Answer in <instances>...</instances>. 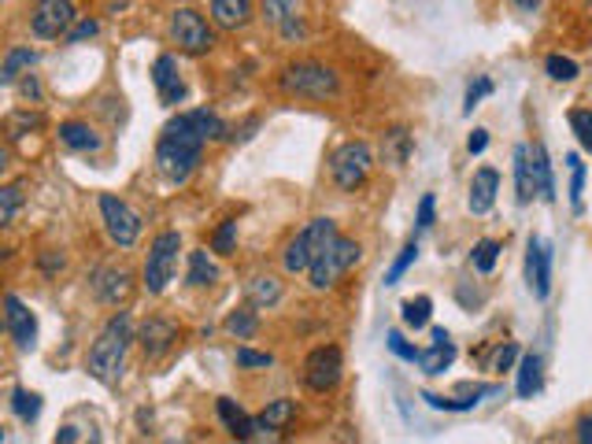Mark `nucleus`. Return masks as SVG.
Here are the masks:
<instances>
[{
	"instance_id": "obj_3",
	"label": "nucleus",
	"mask_w": 592,
	"mask_h": 444,
	"mask_svg": "<svg viewBox=\"0 0 592 444\" xmlns=\"http://www.w3.org/2000/svg\"><path fill=\"white\" fill-rule=\"evenodd\" d=\"M282 93L289 97H308V100H330L341 93V82L326 64H315V59H300V64H289L278 78Z\"/></svg>"
},
{
	"instance_id": "obj_38",
	"label": "nucleus",
	"mask_w": 592,
	"mask_h": 444,
	"mask_svg": "<svg viewBox=\"0 0 592 444\" xmlns=\"http://www.w3.org/2000/svg\"><path fill=\"white\" fill-rule=\"evenodd\" d=\"M545 70L556 78V82H574V78H578V64H574V59H567V56H548Z\"/></svg>"
},
{
	"instance_id": "obj_49",
	"label": "nucleus",
	"mask_w": 592,
	"mask_h": 444,
	"mask_svg": "<svg viewBox=\"0 0 592 444\" xmlns=\"http://www.w3.org/2000/svg\"><path fill=\"white\" fill-rule=\"evenodd\" d=\"M578 441L592 444V419H581V422H578Z\"/></svg>"
},
{
	"instance_id": "obj_43",
	"label": "nucleus",
	"mask_w": 592,
	"mask_h": 444,
	"mask_svg": "<svg viewBox=\"0 0 592 444\" xmlns=\"http://www.w3.org/2000/svg\"><path fill=\"white\" fill-rule=\"evenodd\" d=\"M489 93H493V82H489V78H478V86H471V89H467V104H463V111H467V115H471V111L478 108V100H482V97H489Z\"/></svg>"
},
{
	"instance_id": "obj_9",
	"label": "nucleus",
	"mask_w": 592,
	"mask_h": 444,
	"mask_svg": "<svg viewBox=\"0 0 592 444\" xmlns=\"http://www.w3.org/2000/svg\"><path fill=\"white\" fill-rule=\"evenodd\" d=\"M341 375H344V359H341V348L337 345H319L308 359H304V386L311 392L337 389Z\"/></svg>"
},
{
	"instance_id": "obj_13",
	"label": "nucleus",
	"mask_w": 592,
	"mask_h": 444,
	"mask_svg": "<svg viewBox=\"0 0 592 444\" xmlns=\"http://www.w3.org/2000/svg\"><path fill=\"white\" fill-rule=\"evenodd\" d=\"M4 326H8V333H12L19 352H30L37 345V319H34V311L15 297V292H8L4 297Z\"/></svg>"
},
{
	"instance_id": "obj_51",
	"label": "nucleus",
	"mask_w": 592,
	"mask_h": 444,
	"mask_svg": "<svg viewBox=\"0 0 592 444\" xmlns=\"http://www.w3.org/2000/svg\"><path fill=\"white\" fill-rule=\"evenodd\" d=\"M515 4H518V8H526V12H534V8H537V0H515Z\"/></svg>"
},
{
	"instance_id": "obj_20",
	"label": "nucleus",
	"mask_w": 592,
	"mask_h": 444,
	"mask_svg": "<svg viewBox=\"0 0 592 444\" xmlns=\"http://www.w3.org/2000/svg\"><path fill=\"white\" fill-rule=\"evenodd\" d=\"M219 419L227 422L230 437H238V441H252V437L260 433V422L252 419V415H244V411H241L230 397L219 400Z\"/></svg>"
},
{
	"instance_id": "obj_34",
	"label": "nucleus",
	"mask_w": 592,
	"mask_h": 444,
	"mask_svg": "<svg viewBox=\"0 0 592 444\" xmlns=\"http://www.w3.org/2000/svg\"><path fill=\"white\" fill-rule=\"evenodd\" d=\"M256 311H249V308H241V311H233V315L227 319V330L233 333V337L238 341H249L252 333H256Z\"/></svg>"
},
{
	"instance_id": "obj_42",
	"label": "nucleus",
	"mask_w": 592,
	"mask_h": 444,
	"mask_svg": "<svg viewBox=\"0 0 592 444\" xmlns=\"http://www.w3.org/2000/svg\"><path fill=\"white\" fill-rule=\"evenodd\" d=\"M390 352H393V356H401V359H407V363H418V352H423V348H415V345H407V341H404V333H390Z\"/></svg>"
},
{
	"instance_id": "obj_19",
	"label": "nucleus",
	"mask_w": 592,
	"mask_h": 444,
	"mask_svg": "<svg viewBox=\"0 0 592 444\" xmlns=\"http://www.w3.org/2000/svg\"><path fill=\"white\" fill-rule=\"evenodd\" d=\"M496 189H500V175H496V170L493 167L478 170L474 181H471V200H467L474 215H485V211L496 204Z\"/></svg>"
},
{
	"instance_id": "obj_30",
	"label": "nucleus",
	"mask_w": 592,
	"mask_h": 444,
	"mask_svg": "<svg viewBox=\"0 0 592 444\" xmlns=\"http://www.w3.org/2000/svg\"><path fill=\"white\" fill-rule=\"evenodd\" d=\"M216 278H219V267L208 259V252H193V256H189V286L204 289V286H211Z\"/></svg>"
},
{
	"instance_id": "obj_14",
	"label": "nucleus",
	"mask_w": 592,
	"mask_h": 444,
	"mask_svg": "<svg viewBox=\"0 0 592 444\" xmlns=\"http://www.w3.org/2000/svg\"><path fill=\"white\" fill-rule=\"evenodd\" d=\"M526 281H529V289H534L537 300H545L548 289H552V248H548L540 237H529V248H526Z\"/></svg>"
},
{
	"instance_id": "obj_21",
	"label": "nucleus",
	"mask_w": 592,
	"mask_h": 444,
	"mask_svg": "<svg viewBox=\"0 0 592 444\" xmlns=\"http://www.w3.org/2000/svg\"><path fill=\"white\" fill-rule=\"evenodd\" d=\"M211 19L219 30H241L252 19V0H211Z\"/></svg>"
},
{
	"instance_id": "obj_39",
	"label": "nucleus",
	"mask_w": 592,
	"mask_h": 444,
	"mask_svg": "<svg viewBox=\"0 0 592 444\" xmlns=\"http://www.w3.org/2000/svg\"><path fill=\"white\" fill-rule=\"evenodd\" d=\"M19 204H23V189H19V186H4V189H0V222H4V226L15 219Z\"/></svg>"
},
{
	"instance_id": "obj_44",
	"label": "nucleus",
	"mask_w": 592,
	"mask_h": 444,
	"mask_svg": "<svg viewBox=\"0 0 592 444\" xmlns=\"http://www.w3.org/2000/svg\"><path fill=\"white\" fill-rule=\"evenodd\" d=\"M97 30H100V23H97V19H81V23H78V26L70 30V34H67V42H70V45H78V42H89V37H97Z\"/></svg>"
},
{
	"instance_id": "obj_45",
	"label": "nucleus",
	"mask_w": 592,
	"mask_h": 444,
	"mask_svg": "<svg viewBox=\"0 0 592 444\" xmlns=\"http://www.w3.org/2000/svg\"><path fill=\"white\" fill-rule=\"evenodd\" d=\"M238 363L241 367H271V352H252V348H238Z\"/></svg>"
},
{
	"instance_id": "obj_26",
	"label": "nucleus",
	"mask_w": 592,
	"mask_h": 444,
	"mask_svg": "<svg viewBox=\"0 0 592 444\" xmlns=\"http://www.w3.org/2000/svg\"><path fill=\"white\" fill-rule=\"evenodd\" d=\"M293 415H296V403H293V400H274L271 408L260 411L256 422H260L263 433H282V430L293 422Z\"/></svg>"
},
{
	"instance_id": "obj_17",
	"label": "nucleus",
	"mask_w": 592,
	"mask_h": 444,
	"mask_svg": "<svg viewBox=\"0 0 592 444\" xmlns=\"http://www.w3.org/2000/svg\"><path fill=\"white\" fill-rule=\"evenodd\" d=\"M452 359H456L452 337H448L445 326H434V345L418 352V367H423V375H445L452 367Z\"/></svg>"
},
{
	"instance_id": "obj_41",
	"label": "nucleus",
	"mask_w": 592,
	"mask_h": 444,
	"mask_svg": "<svg viewBox=\"0 0 592 444\" xmlns=\"http://www.w3.org/2000/svg\"><path fill=\"white\" fill-rule=\"evenodd\" d=\"M570 200H574V208H581V189H585V164H581V156H570Z\"/></svg>"
},
{
	"instance_id": "obj_31",
	"label": "nucleus",
	"mask_w": 592,
	"mask_h": 444,
	"mask_svg": "<svg viewBox=\"0 0 592 444\" xmlns=\"http://www.w3.org/2000/svg\"><path fill=\"white\" fill-rule=\"evenodd\" d=\"M189 119H193V126L200 130L204 141H227V123L216 115V111H189Z\"/></svg>"
},
{
	"instance_id": "obj_18",
	"label": "nucleus",
	"mask_w": 592,
	"mask_h": 444,
	"mask_svg": "<svg viewBox=\"0 0 592 444\" xmlns=\"http://www.w3.org/2000/svg\"><path fill=\"white\" fill-rule=\"evenodd\" d=\"M130 270H122V267H100L97 275H94V292H97V300H105V304H122V300L130 297Z\"/></svg>"
},
{
	"instance_id": "obj_36",
	"label": "nucleus",
	"mask_w": 592,
	"mask_h": 444,
	"mask_svg": "<svg viewBox=\"0 0 592 444\" xmlns=\"http://www.w3.org/2000/svg\"><path fill=\"white\" fill-rule=\"evenodd\" d=\"M496 256H500V241H478L471 264H474V270H482V275H489V270L496 267Z\"/></svg>"
},
{
	"instance_id": "obj_35",
	"label": "nucleus",
	"mask_w": 592,
	"mask_h": 444,
	"mask_svg": "<svg viewBox=\"0 0 592 444\" xmlns=\"http://www.w3.org/2000/svg\"><path fill=\"white\" fill-rule=\"evenodd\" d=\"M415 259H418V241H407L404 252H401V256H396V264L390 267V275H385V286H396V281H401V278L407 275V267H412Z\"/></svg>"
},
{
	"instance_id": "obj_23",
	"label": "nucleus",
	"mask_w": 592,
	"mask_h": 444,
	"mask_svg": "<svg viewBox=\"0 0 592 444\" xmlns=\"http://www.w3.org/2000/svg\"><path fill=\"white\" fill-rule=\"evenodd\" d=\"M540 386H545V363H540V356H523L518 359V397L529 400V397H537Z\"/></svg>"
},
{
	"instance_id": "obj_50",
	"label": "nucleus",
	"mask_w": 592,
	"mask_h": 444,
	"mask_svg": "<svg viewBox=\"0 0 592 444\" xmlns=\"http://www.w3.org/2000/svg\"><path fill=\"white\" fill-rule=\"evenodd\" d=\"M56 441H78V433H75V426H64L56 433Z\"/></svg>"
},
{
	"instance_id": "obj_8",
	"label": "nucleus",
	"mask_w": 592,
	"mask_h": 444,
	"mask_svg": "<svg viewBox=\"0 0 592 444\" xmlns=\"http://www.w3.org/2000/svg\"><path fill=\"white\" fill-rule=\"evenodd\" d=\"M178 252H182V237L175 234V230H163V234L152 241L149 259H145V289L152 292V297L167 289V281L175 278Z\"/></svg>"
},
{
	"instance_id": "obj_11",
	"label": "nucleus",
	"mask_w": 592,
	"mask_h": 444,
	"mask_svg": "<svg viewBox=\"0 0 592 444\" xmlns=\"http://www.w3.org/2000/svg\"><path fill=\"white\" fill-rule=\"evenodd\" d=\"M75 4L70 0H37L34 12H30V30L37 37H59V34H70L75 26Z\"/></svg>"
},
{
	"instance_id": "obj_37",
	"label": "nucleus",
	"mask_w": 592,
	"mask_h": 444,
	"mask_svg": "<svg viewBox=\"0 0 592 444\" xmlns=\"http://www.w3.org/2000/svg\"><path fill=\"white\" fill-rule=\"evenodd\" d=\"M570 130L578 134V141H581V148L585 153H592V111H570Z\"/></svg>"
},
{
	"instance_id": "obj_16",
	"label": "nucleus",
	"mask_w": 592,
	"mask_h": 444,
	"mask_svg": "<svg viewBox=\"0 0 592 444\" xmlns=\"http://www.w3.org/2000/svg\"><path fill=\"white\" fill-rule=\"evenodd\" d=\"M178 341V326L171 319H149L141 326V348H145L149 359H163Z\"/></svg>"
},
{
	"instance_id": "obj_22",
	"label": "nucleus",
	"mask_w": 592,
	"mask_h": 444,
	"mask_svg": "<svg viewBox=\"0 0 592 444\" xmlns=\"http://www.w3.org/2000/svg\"><path fill=\"white\" fill-rule=\"evenodd\" d=\"M515 186H518V204H529L537 197V178H534V156L529 145L515 148Z\"/></svg>"
},
{
	"instance_id": "obj_29",
	"label": "nucleus",
	"mask_w": 592,
	"mask_h": 444,
	"mask_svg": "<svg viewBox=\"0 0 592 444\" xmlns=\"http://www.w3.org/2000/svg\"><path fill=\"white\" fill-rule=\"evenodd\" d=\"M493 392V386H474V392H467V397H459V400H448V397H434V392H423V400L430 403V408L437 411H471L478 397H489Z\"/></svg>"
},
{
	"instance_id": "obj_27",
	"label": "nucleus",
	"mask_w": 592,
	"mask_h": 444,
	"mask_svg": "<svg viewBox=\"0 0 592 444\" xmlns=\"http://www.w3.org/2000/svg\"><path fill=\"white\" fill-rule=\"evenodd\" d=\"M282 300V281L271 275H260L249 281V304L252 308H274Z\"/></svg>"
},
{
	"instance_id": "obj_46",
	"label": "nucleus",
	"mask_w": 592,
	"mask_h": 444,
	"mask_svg": "<svg viewBox=\"0 0 592 444\" xmlns=\"http://www.w3.org/2000/svg\"><path fill=\"white\" fill-rule=\"evenodd\" d=\"M518 359V348L515 345H504L496 352V359H493V370H500V375H504V370H512V363Z\"/></svg>"
},
{
	"instance_id": "obj_4",
	"label": "nucleus",
	"mask_w": 592,
	"mask_h": 444,
	"mask_svg": "<svg viewBox=\"0 0 592 444\" xmlns=\"http://www.w3.org/2000/svg\"><path fill=\"white\" fill-rule=\"evenodd\" d=\"M360 256H363V248L355 245L352 237H344V234H337L330 245H326L319 256H315V264L308 267V278H311V289H333L337 286V278L341 275H349V270L360 264Z\"/></svg>"
},
{
	"instance_id": "obj_52",
	"label": "nucleus",
	"mask_w": 592,
	"mask_h": 444,
	"mask_svg": "<svg viewBox=\"0 0 592 444\" xmlns=\"http://www.w3.org/2000/svg\"><path fill=\"white\" fill-rule=\"evenodd\" d=\"M581 4H585V8H589V12H592V0H581Z\"/></svg>"
},
{
	"instance_id": "obj_40",
	"label": "nucleus",
	"mask_w": 592,
	"mask_h": 444,
	"mask_svg": "<svg viewBox=\"0 0 592 444\" xmlns=\"http://www.w3.org/2000/svg\"><path fill=\"white\" fill-rule=\"evenodd\" d=\"M233 237H238V222L227 219V222H222V226L216 230V237H211V248H216L219 256H230V252H233Z\"/></svg>"
},
{
	"instance_id": "obj_6",
	"label": "nucleus",
	"mask_w": 592,
	"mask_h": 444,
	"mask_svg": "<svg viewBox=\"0 0 592 444\" xmlns=\"http://www.w3.org/2000/svg\"><path fill=\"white\" fill-rule=\"evenodd\" d=\"M371 167H374V156L366 141H349V145H341L330 156V175L337 181V189H344V193H355V189L371 178Z\"/></svg>"
},
{
	"instance_id": "obj_28",
	"label": "nucleus",
	"mask_w": 592,
	"mask_h": 444,
	"mask_svg": "<svg viewBox=\"0 0 592 444\" xmlns=\"http://www.w3.org/2000/svg\"><path fill=\"white\" fill-rule=\"evenodd\" d=\"M37 64V53L34 48H12V53L4 56V67H0V82L4 86H12L19 75H23V70H30Z\"/></svg>"
},
{
	"instance_id": "obj_25",
	"label": "nucleus",
	"mask_w": 592,
	"mask_h": 444,
	"mask_svg": "<svg viewBox=\"0 0 592 444\" xmlns=\"http://www.w3.org/2000/svg\"><path fill=\"white\" fill-rule=\"evenodd\" d=\"M59 141H64L67 148H75V153H97L100 148L97 130L86 123H64L59 126Z\"/></svg>"
},
{
	"instance_id": "obj_5",
	"label": "nucleus",
	"mask_w": 592,
	"mask_h": 444,
	"mask_svg": "<svg viewBox=\"0 0 592 444\" xmlns=\"http://www.w3.org/2000/svg\"><path fill=\"white\" fill-rule=\"evenodd\" d=\"M333 237H337L333 219H311L308 230H300V234L285 245V256H282L285 270H289V275H304V270L315 264V256H319Z\"/></svg>"
},
{
	"instance_id": "obj_24",
	"label": "nucleus",
	"mask_w": 592,
	"mask_h": 444,
	"mask_svg": "<svg viewBox=\"0 0 592 444\" xmlns=\"http://www.w3.org/2000/svg\"><path fill=\"white\" fill-rule=\"evenodd\" d=\"M529 156H534L537 197L545 200V204H556V181H552V164H548V153H545V145H534V148H529Z\"/></svg>"
},
{
	"instance_id": "obj_48",
	"label": "nucleus",
	"mask_w": 592,
	"mask_h": 444,
	"mask_svg": "<svg viewBox=\"0 0 592 444\" xmlns=\"http://www.w3.org/2000/svg\"><path fill=\"white\" fill-rule=\"evenodd\" d=\"M489 145V130H474L471 141H467V148H471V156H482Z\"/></svg>"
},
{
	"instance_id": "obj_15",
	"label": "nucleus",
	"mask_w": 592,
	"mask_h": 444,
	"mask_svg": "<svg viewBox=\"0 0 592 444\" xmlns=\"http://www.w3.org/2000/svg\"><path fill=\"white\" fill-rule=\"evenodd\" d=\"M152 82H156V93L163 104H182L186 100V82L178 75V59L175 56H160L152 64Z\"/></svg>"
},
{
	"instance_id": "obj_2",
	"label": "nucleus",
	"mask_w": 592,
	"mask_h": 444,
	"mask_svg": "<svg viewBox=\"0 0 592 444\" xmlns=\"http://www.w3.org/2000/svg\"><path fill=\"white\" fill-rule=\"evenodd\" d=\"M130 341H134V319H130V311H119V315L108 319V326L100 330V337L94 341V348H89V375L111 386L122 370Z\"/></svg>"
},
{
	"instance_id": "obj_1",
	"label": "nucleus",
	"mask_w": 592,
	"mask_h": 444,
	"mask_svg": "<svg viewBox=\"0 0 592 444\" xmlns=\"http://www.w3.org/2000/svg\"><path fill=\"white\" fill-rule=\"evenodd\" d=\"M204 134L197 126H193L189 111H182L178 119H171L167 126H163V134L156 141V167L160 175L171 181V186H182V181H189L193 170L200 167V156H204Z\"/></svg>"
},
{
	"instance_id": "obj_47",
	"label": "nucleus",
	"mask_w": 592,
	"mask_h": 444,
	"mask_svg": "<svg viewBox=\"0 0 592 444\" xmlns=\"http://www.w3.org/2000/svg\"><path fill=\"white\" fill-rule=\"evenodd\" d=\"M434 226V193L423 197V204H418V230H430Z\"/></svg>"
},
{
	"instance_id": "obj_7",
	"label": "nucleus",
	"mask_w": 592,
	"mask_h": 444,
	"mask_svg": "<svg viewBox=\"0 0 592 444\" xmlns=\"http://www.w3.org/2000/svg\"><path fill=\"white\" fill-rule=\"evenodd\" d=\"M171 42L178 45V53L204 56L216 48V30L208 26V19H204L197 8H178V12L171 15Z\"/></svg>"
},
{
	"instance_id": "obj_33",
	"label": "nucleus",
	"mask_w": 592,
	"mask_h": 444,
	"mask_svg": "<svg viewBox=\"0 0 592 444\" xmlns=\"http://www.w3.org/2000/svg\"><path fill=\"white\" fill-rule=\"evenodd\" d=\"M12 411L23 422H34L41 415V397L30 389H12Z\"/></svg>"
},
{
	"instance_id": "obj_12",
	"label": "nucleus",
	"mask_w": 592,
	"mask_h": 444,
	"mask_svg": "<svg viewBox=\"0 0 592 444\" xmlns=\"http://www.w3.org/2000/svg\"><path fill=\"white\" fill-rule=\"evenodd\" d=\"M263 19L278 30L285 42H296V37L308 34V23H304V0H263Z\"/></svg>"
},
{
	"instance_id": "obj_10",
	"label": "nucleus",
	"mask_w": 592,
	"mask_h": 444,
	"mask_svg": "<svg viewBox=\"0 0 592 444\" xmlns=\"http://www.w3.org/2000/svg\"><path fill=\"white\" fill-rule=\"evenodd\" d=\"M100 215H105V230L108 237L116 241L119 248H130L141 237V219L130 211V204H122L119 197L100 193Z\"/></svg>"
},
{
	"instance_id": "obj_32",
	"label": "nucleus",
	"mask_w": 592,
	"mask_h": 444,
	"mask_svg": "<svg viewBox=\"0 0 592 444\" xmlns=\"http://www.w3.org/2000/svg\"><path fill=\"white\" fill-rule=\"evenodd\" d=\"M404 322L412 330H423L426 322H430V311H434V300L430 297H412V300H404Z\"/></svg>"
}]
</instances>
